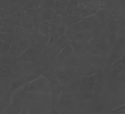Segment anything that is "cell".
<instances>
[{"label": "cell", "mask_w": 125, "mask_h": 114, "mask_svg": "<svg viewBox=\"0 0 125 114\" xmlns=\"http://www.w3.org/2000/svg\"><path fill=\"white\" fill-rule=\"evenodd\" d=\"M27 92H45L48 90L49 82L47 79L44 76H37L26 85Z\"/></svg>", "instance_id": "1"}, {"label": "cell", "mask_w": 125, "mask_h": 114, "mask_svg": "<svg viewBox=\"0 0 125 114\" xmlns=\"http://www.w3.org/2000/svg\"><path fill=\"white\" fill-rule=\"evenodd\" d=\"M107 47V40L104 37H96L91 38L86 44L85 48L93 54H98Z\"/></svg>", "instance_id": "2"}, {"label": "cell", "mask_w": 125, "mask_h": 114, "mask_svg": "<svg viewBox=\"0 0 125 114\" xmlns=\"http://www.w3.org/2000/svg\"><path fill=\"white\" fill-rule=\"evenodd\" d=\"M76 71L71 68H65L56 71V77L57 81L61 85H66L73 80Z\"/></svg>", "instance_id": "3"}, {"label": "cell", "mask_w": 125, "mask_h": 114, "mask_svg": "<svg viewBox=\"0 0 125 114\" xmlns=\"http://www.w3.org/2000/svg\"><path fill=\"white\" fill-rule=\"evenodd\" d=\"M27 92L25 85L18 87L12 91L11 95V106L16 107L19 106L25 99Z\"/></svg>", "instance_id": "4"}, {"label": "cell", "mask_w": 125, "mask_h": 114, "mask_svg": "<svg viewBox=\"0 0 125 114\" xmlns=\"http://www.w3.org/2000/svg\"><path fill=\"white\" fill-rule=\"evenodd\" d=\"M30 41L28 40H21V38L15 43L11 45L10 52L13 56H20L25 50L30 47Z\"/></svg>", "instance_id": "5"}, {"label": "cell", "mask_w": 125, "mask_h": 114, "mask_svg": "<svg viewBox=\"0 0 125 114\" xmlns=\"http://www.w3.org/2000/svg\"><path fill=\"white\" fill-rule=\"evenodd\" d=\"M19 17L22 29L24 30L29 34H33L35 32V29H34L32 18L30 17L25 12H21Z\"/></svg>", "instance_id": "6"}, {"label": "cell", "mask_w": 125, "mask_h": 114, "mask_svg": "<svg viewBox=\"0 0 125 114\" xmlns=\"http://www.w3.org/2000/svg\"><path fill=\"white\" fill-rule=\"evenodd\" d=\"M70 40L66 34L62 36L59 39L56 40L53 43L51 44L48 47L50 50L53 53L59 52L60 51L62 50L63 48L65 47L68 45H70Z\"/></svg>", "instance_id": "7"}, {"label": "cell", "mask_w": 125, "mask_h": 114, "mask_svg": "<svg viewBox=\"0 0 125 114\" xmlns=\"http://www.w3.org/2000/svg\"><path fill=\"white\" fill-rule=\"evenodd\" d=\"M125 56L124 55L110 66L111 77L115 78L121 73L125 69Z\"/></svg>", "instance_id": "8"}, {"label": "cell", "mask_w": 125, "mask_h": 114, "mask_svg": "<svg viewBox=\"0 0 125 114\" xmlns=\"http://www.w3.org/2000/svg\"><path fill=\"white\" fill-rule=\"evenodd\" d=\"M67 26L64 24L60 25L58 27L53 30V31L51 32V35L49 37V40L47 44V46L50 45L51 44L53 43L56 40L59 39L62 36H63L64 34H66L67 32Z\"/></svg>", "instance_id": "9"}, {"label": "cell", "mask_w": 125, "mask_h": 114, "mask_svg": "<svg viewBox=\"0 0 125 114\" xmlns=\"http://www.w3.org/2000/svg\"><path fill=\"white\" fill-rule=\"evenodd\" d=\"M102 0H78L80 9H89L99 10L102 7Z\"/></svg>", "instance_id": "10"}, {"label": "cell", "mask_w": 125, "mask_h": 114, "mask_svg": "<svg viewBox=\"0 0 125 114\" xmlns=\"http://www.w3.org/2000/svg\"><path fill=\"white\" fill-rule=\"evenodd\" d=\"M124 55V50L122 46H118L115 49L112 50L109 57H108L107 61V66L110 67L113 63H114L118 59Z\"/></svg>", "instance_id": "11"}, {"label": "cell", "mask_w": 125, "mask_h": 114, "mask_svg": "<svg viewBox=\"0 0 125 114\" xmlns=\"http://www.w3.org/2000/svg\"><path fill=\"white\" fill-rule=\"evenodd\" d=\"M98 71L97 68L91 64H83L81 66L78 73L82 76H90L95 74Z\"/></svg>", "instance_id": "12"}, {"label": "cell", "mask_w": 125, "mask_h": 114, "mask_svg": "<svg viewBox=\"0 0 125 114\" xmlns=\"http://www.w3.org/2000/svg\"><path fill=\"white\" fill-rule=\"evenodd\" d=\"M94 82L93 89L94 96H97L101 91L103 85V75L99 71H97L94 74Z\"/></svg>", "instance_id": "13"}, {"label": "cell", "mask_w": 125, "mask_h": 114, "mask_svg": "<svg viewBox=\"0 0 125 114\" xmlns=\"http://www.w3.org/2000/svg\"><path fill=\"white\" fill-rule=\"evenodd\" d=\"M73 52V48L71 45H68L63 48L59 52L57 53L56 56V61L57 62H62L66 60Z\"/></svg>", "instance_id": "14"}, {"label": "cell", "mask_w": 125, "mask_h": 114, "mask_svg": "<svg viewBox=\"0 0 125 114\" xmlns=\"http://www.w3.org/2000/svg\"><path fill=\"white\" fill-rule=\"evenodd\" d=\"M21 27L18 26H11L9 25H3L0 27V32L1 33H6L9 34H19L20 35L22 33V30Z\"/></svg>", "instance_id": "15"}, {"label": "cell", "mask_w": 125, "mask_h": 114, "mask_svg": "<svg viewBox=\"0 0 125 114\" xmlns=\"http://www.w3.org/2000/svg\"><path fill=\"white\" fill-rule=\"evenodd\" d=\"M67 14L68 15H81L78 6V0H69L67 5Z\"/></svg>", "instance_id": "16"}, {"label": "cell", "mask_w": 125, "mask_h": 114, "mask_svg": "<svg viewBox=\"0 0 125 114\" xmlns=\"http://www.w3.org/2000/svg\"><path fill=\"white\" fill-rule=\"evenodd\" d=\"M67 3L56 0L55 3L52 9L58 16L62 17L67 15Z\"/></svg>", "instance_id": "17"}, {"label": "cell", "mask_w": 125, "mask_h": 114, "mask_svg": "<svg viewBox=\"0 0 125 114\" xmlns=\"http://www.w3.org/2000/svg\"><path fill=\"white\" fill-rule=\"evenodd\" d=\"M37 54L38 50L37 48L29 47L20 55V56L23 60L30 61L33 60L37 56Z\"/></svg>", "instance_id": "18"}, {"label": "cell", "mask_w": 125, "mask_h": 114, "mask_svg": "<svg viewBox=\"0 0 125 114\" xmlns=\"http://www.w3.org/2000/svg\"><path fill=\"white\" fill-rule=\"evenodd\" d=\"M60 105L63 107H71L73 105V100L70 95L66 93H62L60 96L59 99Z\"/></svg>", "instance_id": "19"}, {"label": "cell", "mask_w": 125, "mask_h": 114, "mask_svg": "<svg viewBox=\"0 0 125 114\" xmlns=\"http://www.w3.org/2000/svg\"><path fill=\"white\" fill-rule=\"evenodd\" d=\"M20 35L19 34H9L0 32V39L7 42L10 45L13 44L20 39Z\"/></svg>", "instance_id": "20"}, {"label": "cell", "mask_w": 125, "mask_h": 114, "mask_svg": "<svg viewBox=\"0 0 125 114\" xmlns=\"http://www.w3.org/2000/svg\"><path fill=\"white\" fill-rule=\"evenodd\" d=\"M40 7V0H26L22 7L21 12H25L28 10L37 9Z\"/></svg>", "instance_id": "21"}, {"label": "cell", "mask_w": 125, "mask_h": 114, "mask_svg": "<svg viewBox=\"0 0 125 114\" xmlns=\"http://www.w3.org/2000/svg\"><path fill=\"white\" fill-rule=\"evenodd\" d=\"M94 74L90 76H83L82 79V86L89 89L93 91L94 82Z\"/></svg>", "instance_id": "22"}, {"label": "cell", "mask_w": 125, "mask_h": 114, "mask_svg": "<svg viewBox=\"0 0 125 114\" xmlns=\"http://www.w3.org/2000/svg\"><path fill=\"white\" fill-rule=\"evenodd\" d=\"M43 10L44 11L42 12V16L44 20L48 21L57 17H61V16H58L52 9H43Z\"/></svg>", "instance_id": "23"}, {"label": "cell", "mask_w": 125, "mask_h": 114, "mask_svg": "<svg viewBox=\"0 0 125 114\" xmlns=\"http://www.w3.org/2000/svg\"><path fill=\"white\" fill-rule=\"evenodd\" d=\"M37 32L44 35H49V34H51V31H50L48 21L43 20L40 25Z\"/></svg>", "instance_id": "24"}, {"label": "cell", "mask_w": 125, "mask_h": 114, "mask_svg": "<svg viewBox=\"0 0 125 114\" xmlns=\"http://www.w3.org/2000/svg\"><path fill=\"white\" fill-rule=\"evenodd\" d=\"M80 95L84 100L90 99L94 96L93 91L83 86L81 87Z\"/></svg>", "instance_id": "25"}, {"label": "cell", "mask_w": 125, "mask_h": 114, "mask_svg": "<svg viewBox=\"0 0 125 114\" xmlns=\"http://www.w3.org/2000/svg\"><path fill=\"white\" fill-rule=\"evenodd\" d=\"M11 45L0 39V56L6 55L10 52Z\"/></svg>", "instance_id": "26"}, {"label": "cell", "mask_w": 125, "mask_h": 114, "mask_svg": "<svg viewBox=\"0 0 125 114\" xmlns=\"http://www.w3.org/2000/svg\"><path fill=\"white\" fill-rule=\"evenodd\" d=\"M56 0H40V7L42 9H52Z\"/></svg>", "instance_id": "27"}, {"label": "cell", "mask_w": 125, "mask_h": 114, "mask_svg": "<svg viewBox=\"0 0 125 114\" xmlns=\"http://www.w3.org/2000/svg\"><path fill=\"white\" fill-rule=\"evenodd\" d=\"M61 20V17H59L56 18V19H53L48 21V23H49V26L50 28V31L51 32L53 31L54 30L56 29L58 26L60 25Z\"/></svg>", "instance_id": "28"}, {"label": "cell", "mask_w": 125, "mask_h": 114, "mask_svg": "<svg viewBox=\"0 0 125 114\" xmlns=\"http://www.w3.org/2000/svg\"><path fill=\"white\" fill-rule=\"evenodd\" d=\"M13 13V12L10 9H0V19L2 20L7 19L11 16Z\"/></svg>", "instance_id": "29"}, {"label": "cell", "mask_w": 125, "mask_h": 114, "mask_svg": "<svg viewBox=\"0 0 125 114\" xmlns=\"http://www.w3.org/2000/svg\"><path fill=\"white\" fill-rule=\"evenodd\" d=\"M11 69L7 66H2L0 67V77L2 78L9 77L11 74Z\"/></svg>", "instance_id": "30"}, {"label": "cell", "mask_w": 125, "mask_h": 114, "mask_svg": "<svg viewBox=\"0 0 125 114\" xmlns=\"http://www.w3.org/2000/svg\"><path fill=\"white\" fill-rule=\"evenodd\" d=\"M13 5V0H0V9H10Z\"/></svg>", "instance_id": "31"}, {"label": "cell", "mask_w": 125, "mask_h": 114, "mask_svg": "<svg viewBox=\"0 0 125 114\" xmlns=\"http://www.w3.org/2000/svg\"><path fill=\"white\" fill-rule=\"evenodd\" d=\"M111 114H124L125 113V106H122L120 107L117 108L114 110L111 111Z\"/></svg>", "instance_id": "32"}, {"label": "cell", "mask_w": 125, "mask_h": 114, "mask_svg": "<svg viewBox=\"0 0 125 114\" xmlns=\"http://www.w3.org/2000/svg\"><path fill=\"white\" fill-rule=\"evenodd\" d=\"M57 1H61V2H63L67 3L69 0H57Z\"/></svg>", "instance_id": "33"}, {"label": "cell", "mask_w": 125, "mask_h": 114, "mask_svg": "<svg viewBox=\"0 0 125 114\" xmlns=\"http://www.w3.org/2000/svg\"><path fill=\"white\" fill-rule=\"evenodd\" d=\"M3 25V22H2V20L0 19V27H1V26H2Z\"/></svg>", "instance_id": "34"}]
</instances>
